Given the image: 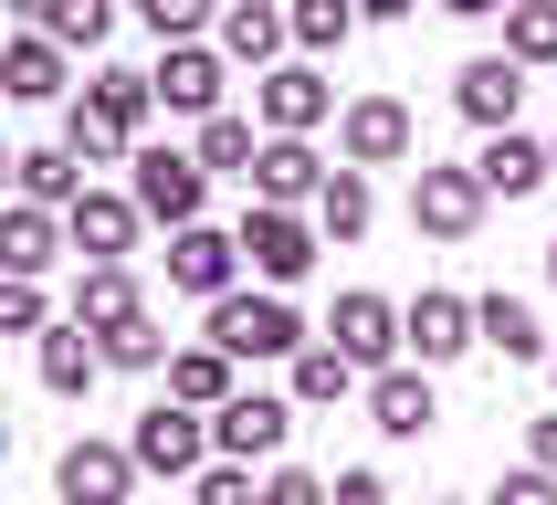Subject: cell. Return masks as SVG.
Here are the masks:
<instances>
[{"mask_svg":"<svg viewBox=\"0 0 557 505\" xmlns=\"http://www.w3.org/2000/svg\"><path fill=\"white\" fill-rule=\"evenodd\" d=\"M369 421H379L389 442H421V432L442 421V410H432V379H421V369H379V379H369Z\"/></svg>","mask_w":557,"mask_h":505,"instance_id":"obj_18","label":"cell"},{"mask_svg":"<svg viewBox=\"0 0 557 505\" xmlns=\"http://www.w3.org/2000/svg\"><path fill=\"white\" fill-rule=\"evenodd\" d=\"M347 379H358V358H347L337 337H326V347H295V401H306V410L347 401Z\"/></svg>","mask_w":557,"mask_h":505,"instance_id":"obj_29","label":"cell"},{"mask_svg":"<svg viewBox=\"0 0 557 505\" xmlns=\"http://www.w3.org/2000/svg\"><path fill=\"white\" fill-rule=\"evenodd\" d=\"M442 11H453V22H484V11H505V0H442Z\"/></svg>","mask_w":557,"mask_h":505,"instance_id":"obj_43","label":"cell"},{"mask_svg":"<svg viewBox=\"0 0 557 505\" xmlns=\"http://www.w3.org/2000/svg\"><path fill=\"white\" fill-rule=\"evenodd\" d=\"M0 327H11V337H42V327H53V306H42V284H32V274L0 284Z\"/></svg>","mask_w":557,"mask_h":505,"instance_id":"obj_33","label":"cell"},{"mask_svg":"<svg viewBox=\"0 0 557 505\" xmlns=\"http://www.w3.org/2000/svg\"><path fill=\"white\" fill-rule=\"evenodd\" d=\"M137 200H116V189H85V200H74V211H63V232H74V253H85V263H116L126 243H137Z\"/></svg>","mask_w":557,"mask_h":505,"instance_id":"obj_16","label":"cell"},{"mask_svg":"<svg viewBox=\"0 0 557 505\" xmlns=\"http://www.w3.org/2000/svg\"><path fill=\"white\" fill-rule=\"evenodd\" d=\"M410 347H421V369H442V358H463V347H484V306L473 295H421L410 306Z\"/></svg>","mask_w":557,"mask_h":505,"instance_id":"obj_13","label":"cell"},{"mask_svg":"<svg viewBox=\"0 0 557 505\" xmlns=\"http://www.w3.org/2000/svg\"><path fill=\"white\" fill-rule=\"evenodd\" d=\"M410 148H421V126H410L400 95H358V106L337 116V158L347 169H400Z\"/></svg>","mask_w":557,"mask_h":505,"instance_id":"obj_4","label":"cell"},{"mask_svg":"<svg viewBox=\"0 0 557 505\" xmlns=\"http://www.w3.org/2000/svg\"><path fill=\"white\" fill-rule=\"evenodd\" d=\"M484 347H495V358H516V369H527V358H547V327H536L527 295H484Z\"/></svg>","mask_w":557,"mask_h":505,"instance_id":"obj_25","label":"cell"},{"mask_svg":"<svg viewBox=\"0 0 557 505\" xmlns=\"http://www.w3.org/2000/svg\"><path fill=\"white\" fill-rule=\"evenodd\" d=\"M326 337H337L358 369H389V347H410V316L389 306V295H369V284H358V295H337V327H326Z\"/></svg>","mask_w":557,"mask_h":505,"instance_id":"obj_10","label":"cell"},{"mask_svg":"<svg viewBox=\"0 0 557 505\" xmlns=\"http://www.w3.org/2000/svg\"><path fill=\"white\" fill-rule=\"evenodd\" d=\"M148 85H158L169 116H221V53H211V42H169Z\"/></svg>","mask_w":557,"mask_h":505,"instance_id":"obj_12","label":"cell"},{"mask_svg":"<svg viewBox=\"0 0 557 505\" xmlns=\"http://www.w3.org/2000/svg\"><path fill=\"white\" fill-rule=\"evenodd\" d=\"M11 169H22V200H42V211H53V200H63V211L85 200V189H74V169H85V158H74V148H22Z\"/></svg>","mask_w":557,"mask_h":505,"instance_id":"obj_28","label":"cell"},{"mask_svg":"<svg viewBox=\"0 0 557 505\" xmlns=\"http://www.w3.org/2000/svg\"><path fill=\"white\" fill-rule=\"evenodd\" d=\"M263 505H337V484H315V473H295V464H284L274 484H263Z\"/></svg>","mask_w":557,"mask_h":505,"instance_id":"obj_39","label":"cell"},{"mask_svg":"<svg viewBox=\"0 0 557 505\" xmlns=\"http://www.w3.org/2000/svg\"><path fill=\"white\" fill-rule=\"evenodd\" d=\"M284 32H295V11H274V0H232V11H221V53H232V63H274Z\"/></svg>","mask_w":557,"mask_h":505,"instance_id":"obj_21","label":"cell"},{"mask_svg":"<svg viewBox=\"0 0 557 505\" xmlns=\"http://www.w3.org/2000/svg\"><path fill=\"white\" fill-rule=\"evenodd\" d=\"M200 189H211V169H200V158H180V148H137V211H148V221L189 232V221H200Z\"/></svg>","mask_w":557,"mask_h":505,"instance_id":"obj_5","label":"cell"},{"mask_svg":"<svg viewBox=\"0 0 557 505\" xmlns=\"http://www.w3.org/2000/svg\"><path fill=\"white\" fill-rule=\"evenodd\" d=\"M169 401H189V410H221V401H243V390H232V347H180V358H169Z\"/></svg>","mask_w":557,"mask_h":505,"instance_id":"obj_22","label":"cell"},{"mask_svg":"<svg viewBox=\"0 0 557 505\" xmlns=\"http://www.w3.org/2000/svg\"><path fill=\"white\" fill-rule=\"evenodd\" d=\"M95 327H42V390H63V401H85L95 369H106V347H85Z\"/></svg>","mask_w":557,"mask_h":505,"instance_id":"obj_24","label":"cell"},{"mask_svg":"<svg viewBox=\"0 0 557 505\" xmlns=\"http://www.w3.org/2000/svg\"><path fill=\"white\" fill-rule=\"evenodd\" d=\"M137 442H74V453H63L53 464V495L63 505H126V484H137Z\"/></svg>","mask_w":557,"mask_h":505,"instance_id":"obj_6","label":"cell"},{"mask_svg":"<svg viewBox=\"0 0 557 505\" xmlns=\"http://www.w3.org/2000/svg\"><path fill=\"white\" fill-rule=\"evenodd\" d=\"M106 22H116V0H63L42 32H53V42H106Z\"/></svg>","mask_w":557,"mask_h":505,"instance_id":"obj_36","label":"cell"},{"mask_svg":"<svg viewBox=\"0 0 557 505\" xmlns=\"http://www.w3.org/2000/svg\"><path fill=\"white\" fill-rule=\"evenodd\" d=\"M126 442H137V464H148V473H200V453H211V432H200V410H189V401H148Z\"/></svg>","mask_w":557,"mask_h":505,"instance_id":"obj_9","label":"cell"},{"mask_svg":"<svg viewBox=\"0 0 557 505\" xmlns=\"http://www.w3.org/2000/svg\"><path fill=\"white\" fill-rule=\"evenodd\" d=\"M326 180H337V169H326L306 137H263V158H252V200H284V211H295V200H315Z\"/></svg>","mask_w":557,"mask_h":505,"instance_id":"obj_14","label":"cell"},{"mask_svg":"<svg viewBox=\"0 0 557 505\" xmlns=\"http://www.w3.org/2000/svg\"><path fill=\"white\" fill-rule=\"evenodd\" d=\"M358 22H369L358 0H295V42H306V53H337Z\"/></svg>","mask_w":557,"mask_h":505,"instance_id":"obj_32","label":"cell"},{"mask_svg":"<svg viewBox=\"0 0 557 505\" xmlns=\"http://www.w3.org/2000/svg\"><path fill=\"white\" fill-rule=\"evenodd\" d=\"M473 169H484V189H495V200H536V189L557 180V158L536 148V137H516V126H505V137H484V158H473Z\"/></svg>","mask_w":557,"mask_h":505,"instance_id":"obj_19","label":"cell"},{"mask_svg":"<svg viewBox=\"0 0 557 505\" xmlns=\"http://www.w3.org/2000/svg\"><path fill=\"white\" fill-rule=\"evenodd\" d=\"M358 11H369V22H400V11H421V0H358Z\"/></svg>","mask_w":557,"mask_h":505,"instance_id":"obj_44","label":"cell"},{"mask_svg":"<svg viewBox=\"0 0 557 505\" xmlns=\"http://www.w3.org/2000/svg\"><path fill=\"white\" fill-rule=\"evenodd\" d=\"M337 505H389V484H379L369 464H347V473H337Z\"/></svg>","mask_w":557,"mask_h":505,"instance_id":"obj_41","label":"cell"},{"mask_svg":"<svg viewBox=\"0 0 557 505\" xmlns=\"http://www.w3.org/2000/svg\"><path fill=\"white\" fill-rule=\"evenodd\" d=\"M106 347V369H158V358H169V337H158L148 316H137V327H116V337H95Z\"/></svg>","mask_w":557,"mask_h":505,"instance_id":"obj_34","label":"cell"},{"mask_svg":"<svg viewBox=\"0 0 557 505\" xmlns=\"http://www.w3.org/2000/svg\"><path fill=\"white\" fill-rule=\"evenodd\" d=\"M484 200H495L484 169H432V158H421V180H410V221H421L432 243H473V232H484Z\"/></svg>","mask_w":557,"mask_h":505,"instance_id":"obj_2","label":"cell"},{"mask_svg":"<svg viewBox=\"0 0 557 505\" xmlns=\"http://www.w3.org/2000/svg\"><path fill=\"white\" fill-rule=\"evenodd\" d=\"M137 22H148L158 42H189V32L211 22V0H137Z\"/></svg>","mask_w":557,"mask_h":505,"instance_id":"obj_35","label":"cell"},{"mask_svg":"<svg viewBox=\"0 0 557 505\" xmlns=\"http://www.w3.org/2000/svg\"><path fill=\"white\" fill-rule=\"evenodd\" d=\"M137 274L126 263H85V284H74V327H95V337H116V327H137Z\"/></svg>","mask_w":557,"mask_h":505,"instance_id":"obj_20","label":"cell"},{"mask_svg":"<svg viewBox=\"0 0 557 505\" xmlns=\"http://www.w3.org/2000/svg\"><path fill=\"white\" fill-rule=\"evenodd\" d=\"M527 442H536V464H547V473H557V410H547V421H536V432H527Z\"/></svg>","mask_w":557,"mask_h":505,"instance_id":"obj_42","label":"cell"},{"mask_svg":"<svg viewBox=\"0 0 557 505\" xmlns=\"http://www.w3.org/2000/svg\"><path fill=\"white\" fill-rule=\"evenodd\" d=\"M11 11H22V22H53V11H63V0H11Z\"/></svg>","mask_w":557,"mask_h":505,"instance_id":"obj_45","label":"cell"},{"mask_svg":"<svg viewBox=\"0 0 557 505\" xmlns=\"http://www.w3.org/2000/svg\"><path fill=\"white\" fill-rule=\"evenodd\" d=\"M211 347H232V358H295L306 327H295L284 295H221L211 306Z\"/></svg>","mask_w":557,"mask_h":505,"instance_id":"obj_3","label":"cell"},{"mask_svg":"<svg viewBox=\"0 0 557 505\" xmlns=\"http://www.w3.org/2000/svg\"><path fill=\"white\" fill-rule=\"evenodd\" d=\"M0 95H22V106L63 95V42H53V32H22V42L0 53Z\"/></svg>","mask_w":557,"mask_h":505,"instance_id":"obj_23","label":"cell"},{"mask_svg":"<svg viewBox=\"0 0 557 505\" xmlns=\"http://www.w3.org/2000/svg\"><path fill=\"white\" fill-rule=\"evenodd\" d=\"M315 221H326L337 243H358V232L379 221V200H369V169H337V180L315 189Z\"/></svg>","mask_w":557,"mask_h":505,"instance_id":"obj_27","label":"cell"},{"mask_svg":"<svg viewBox=\"0 0 557 505\" xmlns=\"http://www.w3.org/2000/svg\"><path fill=\"white\" fill-rule=\"evenodd\" d=\"M252 116H200V169H232V180H252Z\"/></svg>","mask_w":557,"mask_h":505,"instance_id":"obj_31","label":"cell"},{"mask_svg":"<svg viewBox=\"0 0 557 505\" xmlns=\"http://www.w3.org/2000/svg\"><path fill=\"white\" fill-rule=\"evenodd\" d=\"M284 432H295V401H263V390H243V401H221V410H211V442H221V464L284 453Z\"/></svg>","mask_w":557,"mask_h":505,"instance_id":"obj_11","label":"cell"},{"mask_svg":"<svg viewBox=\"0 0 557 505\" xmlns=\"http://www.w3.org/2000/svg\"><path fill=\"white\" fill-rule=\"evenodd\" d=\"M547 369H557V358H547Z\"/></svg>","mask_w":557,"mask_h":505,"instance_id":"obj_48","label":"cell"},{"mask_svg":"<svg viewBox=\"0 0 557 505\" xmlns=\"http://www.w3.org/2000/svg\"><path fill=\"white\" fill-rule=\"evenodd\" d=\"M547 158H557V137H547Z\"/></svg>","mask_w":557,"mask_h":505,"instance_id":"obj_47","label":"cell"},{"mask_svg":"<svg viewBox=\"0 0 557 505\" xmlns=\"http://www.w3.org/2000/svg\"><path fill=\"white\" fill-rule=\"evenodd\" d=\"M189 505H263V484H252V464H211Z\"/></svg>","mask_w":557,"mask_h":505,"instance_id":"obj_37","label":"cell"},{"mask_svg":"<svg viewBox=\"0 0 557 505\" xmlns=\"http://www.w3.org/2000/svg\"><path fill=\"white\" fill-rule=\"evenodd\" d=\"M505 53L516 63H557V0H505Z\"/></svg>","mask_w":557,"mask_h":505,"instance_id":"obj_30","label":"cell"},{"mask_svg":"<svg viewBox=\"0 0 557 505\" xmlns=\"http://www.w3.org/2000/svg\"><path fill=\"white\" fill-rule=\"evenodd\" d=\"M453 106H463L484 137H505V126H516V106H527V63H516V53H473L463 74H453Z\"/></svg>","mask_w":557,"mask_h":505,"instance_id":"obj_8","label":"cell"},{"mask_svg":"<svg viewBox=\"0 0 557 505\" xmlns=\"http://www.w3.org/2000/svg\"><path fill=\"white\" fill-rule=\"evenodd\" d=\"M547 274H557V243H547Z\"/></svg>","mask_w":557,"mask_h":505,"instance_id":"obj_46","label":"cell"},{"mask_svg":"<svg viewBox=\"0 0 557 505\" xmlns=\"http://www.w3.org/2000/svg\"><path fill=\"white\" fill-rule=\"evenodd\" d=\"M495 505H557V473H547V464L505 473V484H495Z\"/></svg>","mask_w":557,"mask_h":505,"instance_id":"obj_40","label":"cell"},{"mask_svg":"<svg viewBox=\"0 0 557 505\" xmlns=\"http://www.w3.org/2000/svg\"><path fill=\"white\" fill-rule=\"evenodd\" d=\"M148 106H158V85L137 74V63H95V85H85V106H74V116H95V126H116V137H137V126H148Z\"/></svg>","mask_w":557,"mask_h":505,"instance_id":"obj_17","label":"cell"},{"mask_svg":"<svg viewBox=\"0 0 557 505\" xmlns=\"http://www.w3.org/2000/svg\"><path fill=\"white\" fill-rule=\"evenodd\" d=\"M326 106H337V95H326V74H315V63H274V74H263V126H274V137L326 126Z\"/></svg>","mask_w":557,"mask_h":505,"instance_id":"obj_15","label":"cell"},{"mask_svg":"<svg viewBox=\"0 0 557 505\" xmlns=\"http://www.w3.org/2000/svg\"><path fill=\"white\" fill-rule=\"evenodd\" d=\"M63 148L85 158V169H106V158H126V137H116V126H95V116H74V137H63Z\"/></svg>","mask_w":557,"mask_h":505,"instance_id":"obj_38","label":"cell"},{"mask_svg":"<svg viewBox=\"0 0 557 505\" xmlns=\"http://www.w3.org/2000/svg\"><path fill=\"white\" fill-rule=\"evenodd\" d=\"M315 232H326V221H295L284 200H252L243 211V263L263 284H306L315 274Z\"/></svg>","mask_w":557,"mask_h":505,"instance_id":"obj_1","label":"cell"},{"mask_svg":"<svg viewBox=\"0 0 557 505\" xmlns=\"http://www.w3.org/2000/svg\"><path fill=\"white\" fill-rule=\"evenodd\" d=\"M232 274H243V232H211V221H189V232H169V284L180 295H232Z\"/></svg>","mask_w":557,"mask_h":505,"instance_id":"obj_7","label":"cell"},{"mask_svg":"<svg viewBox=\"0 0 557 505\" xmlns=\"http://www.w3.org/2000/svg\"><path fill=\"white\" fill-rule=\"evenodd\" d=\"M53 211H42V200H11V221H0V263H11V274H42V263H53Z\"/></svg>","mask_w":557,"mask_h":505,"instance_id":"obj_26","label":"cell"}]
</instances>
